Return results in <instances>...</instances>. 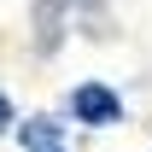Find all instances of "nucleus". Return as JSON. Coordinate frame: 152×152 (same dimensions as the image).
Listing matches in <instances>:
<instances>
[{
	"label": "nucleus",
	"instance_id": "7ed1b4c3",
	"mask_svg": "<svg viewBox=\"0 0 152 152\" xmlns=\"http://www.w3.org/2000/svg\"><path fill=\"white\" fill-rule=\"evenodd\" d=\"M35 23H41V53L58 47V23H64V0H41L35 6Z\"/></svg>",
	"mask_w": 152,
	"mask_h": 152
},
{
	"label": "nucleus",
	"instance_id": "20e7f679",
	"mask_svg": "<svg viewBox=\"0 0 152 152\" xmlns=\"http://www.w3.org/2000/svg\"><path fill=\"white\" fill-rule=\"evenodd\" d=\"M12 123H18V117H12V99H6V94H0V134H6V129H12Z\"/></svg>",
	"mask_w": 152,
	"mask_h": 152
},
{
	"label": "nucleus",
	"instance_id": "f03ea898",
	"mask_svg": "<svg viewBox=\"0 0 152 152\" xmlns=\"http://www.w3.org/2000/svg\"><path fill=\"white\" fill-rule=\"evenodd\" d=\"M18 140H23V152H70V140H64V129H58L53 117H29V123H18Z\"/></svg>",
	"mask_w": 152,
	"mask_h": 152
},
{
	"label": "nucleus",
	"instance_id": "f257e3e1",
	"mask_svg": "<svg viewBox=\"0 0 152 152\" xmlns=\"http://www.w3.org/2000/svg\"><path fill=\"white\" fill-rule=\"evenodd\" d=\"M70 111H76V123H88V129H111V123H123V99H117L105 82H82L70 94Z\"/></svg>",
	"mask_w": 152,
	"mask_h": 152
}]
</instances>
